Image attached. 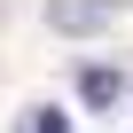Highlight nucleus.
<instances>
[{
	"label": "nucleus",
	"mask_w": 133,
	"mask_h": 133,
	"mask_svg": "<svg viewBox=\"0 0 133 133\" xmlns=\"http://www.w3.org/2000/svg\"><path fill=\"white\" fill-rule=\"evenodd\" d=\"M117 94H125V78L110 71V63H94V71H78V102H86V110H110Z\"/></svg>",
	"instance_id": "1"
},
{
	"label": "nucleus",
	"mask_w": 133,
	"mask_h": 133,
	"mask_svg": "<svg viewBox=\"0 0 133 133\" xmlns=\"http://www.w3.org/2000/svg\"><path fill=\"white\" fill-rule=\"evenodd\" d=\"M24 133H71V117H63V110H47V102H39V110L24 117Z\"/></svg>",
	"instance_id": "3"
},
{
	"label": "nucleus",
	"mask_w": 133,
	"mask_h": 133,
	"mask_svg": "<svg viewBox=\"0 0 133 133\" xmlns=\"http://www.w3.org/2000/svg\"><path fill=\"white\" fill-rule=\"evenodd\" d=\"M47 16H55V31H94L102 24V8H78V0H55Z\"/></svg>",
	"instance_id": "2"
}]
</instances>
